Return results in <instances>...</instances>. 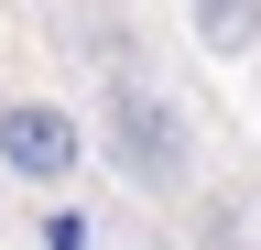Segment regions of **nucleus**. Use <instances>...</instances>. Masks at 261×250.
Instances as JSON below:
<instances>
[{
    "label": "nucleus",
    "mask_w": 261,
    "mask_h": 250,
    "mask_svg": "<svg viewBox=\"0 0 261 250\" xmlns=\"http://www.w3.org/2000/svg\"><path fill=\"white\" fill-rule=\"evenodd\" d=\"M98 120H109V163L142 185V196H185V174H196V131H185V109L163 98L152 76H120Z\"/></svg>",
    "instance_id": "obj_1"
},
{
    "label": "nucleus",
    "mask_w": 261,
    "mask_h": 250,
    "mask_svg": "<svg viewBox=\"0 0 261 250\" xmlns=\"http://www.w3.org/2000/svg\"><path fill=\"white\" fill-rule=\"evenodd\" d=\"M87 163V131H76V109H55V98H0V174L33 185V196H65Z\"/></svg>",
    "instance_id": "obj_2"
},
{
    "label": "nucleus",
    "mask_w": 261,
    "mask_h": 250,
    "mask_svg": "<svg viewBox=\"0 0 261 250\" xmlns=\"http://www.w3.org/2000/svg\"><path fill=\"white\" fill-rule=\"evenodd\" d=\"M185 22H196L207 54H250L261 44V0H185Z\"/></svg>",
    "instance_id": "obj_3"
},
{
    "label": "nucleus",
    "mask_w": 261,
    "mask_h": 250,
    "mask_svg": "<svg viewBox=\"0 0 261 250\" xmlns=\"http://www.w3.org/2000/svg\"><path fill=\"white\" fill-rule=\"evenodd\" d=\"M250 250H261V239H250Z\"/></svg>",
    "instance_id": "obj_4"
}]
</instances>
